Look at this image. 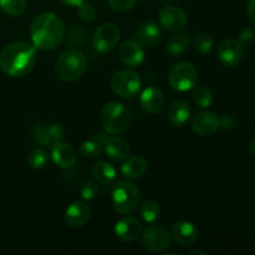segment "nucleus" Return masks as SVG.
I'll use <instances>...</instances> for the list:
<instances>
[{
	"label": "nucleus",
	"mask_w": 255,
	"mask_h": 255,
	"mask_svg": "<svg viewBox=\"0 0 255 255\" xmlns=\"http://www.w3.org/2000/svg\"><path fill=\"white\" fill-rule=\"evenodd\" d=\"M134 37L142 46H154L162 37V31L153 22H143L134 32Z\"/></svg>",
	"instance_id": "nucleus-21"
},
{
	"label": "nucleus",
	"mask_w": 255,
	"mask_h": 255,
	"mask_svg": "<svg viewBox=\"0 0 255 255\" xmlns=\"http://www.w3.org/2000/svg\"><path fill=\"white\" fill-rule=\"evenodd\" d=\"M91 208L84 202H75L65 211V222L72 228L84 227L91 218Z\"/></svg>",
	"instance_id": "nucleus-17"
},
{
	"label": "nucleus",
	"mask_w": 255,
	"mask_h": 255,
	"mask_svg": "<svg viewBox=\"0 0 255 255\" xmlns=\"http://www.w3.org/2000/svg\"><path fill=\"white\" fill-rule=\"evenodd\" d=\"M193 254H202V255H206L207 253H206V252H203V251H192V252H189V255H193Z\"/></svg>",
	"instance_id": "nucleus-41"
},
{
	"label": "nucleus",
	"mask_w": 255,
	"mask_h": 255,
	"mask_svg": "<svg viewBox=\"0 0 255 255\" xmlns=\"http://www.w3.org/2000/svg\"><path fill=\"white\" fill-rule=\"evenodd\" d=\"M251 149L255 153V137L252 139V142H251Z\"/></svg>",
	"instance_id": "nucleus-42"
},
{
	"label": "nucleus",
	"mask_w": 255,
	"mask_h": 255,
	"mask_svg": "<svg viewBox=\"0 0 255 255\" xmlns=\"http://www.w3.org/2000/svg\"><path fill=\"white\" fill-rule=\"evenodd\" d=\"M192 115V110L189 105L183 100H177L169 106L168 120L173 126L183 127L189 121Z\"/></svg>",
	"instance_id": "nucleus-22"
},
{
	"label": "nucleus",
	"mask_w": 255,
	"mask_h": 255,
	"mask_svg": "<svg viewBox=\"0 0 255 255\" xmlns=\"http://www.w3.org/2000/svg\"><path fill=\"white\" fill-rule=\"evenodd\" d=\"M104 146L107 156L116 162L125 161L129 156L128 142L119 136H112L106 138Z\"/></svg>",
	"instance_id": "nucleus-20"
},
{
	"label": "nucleus",
	"mask_w": 255,
	"mask_h": 255,
	"mask_svg": "<svg viewBox=\"0 0 255 255\" xmlns=\"http://www.w3.org/2000/svg\"><path fill=\"white\" fill-rule=\"evenodd\" d=\"M80 194H81L82 199H85V201H91L99 194V187L94 182H86V183L82 184L81 189H80Z\"/></svg>",
	"instance_id": "nucleus-33"
},
{
	"label": "nucleus",
	"mask_w": 255,
	"mask_h": 255,
	"mask_svg": "<svg viewBox=\"0 0 255 255\" xmlns=\"http://www.w3.org/2000/svg\"><path fill=\"white\" fill-rule=\"evenodd\" d=\"M234 125H236V121L231 116H226L221 120V127L223 129H226V131L234 128Z\"/></svg>",
	"instance_id": "nucleus-38"
},
{
	"label": "nucleus",
	"mask_w": 255,
	"mask_h": 255,
	"mask_svg": "<svg viewBox=\"0 0 255 255\" xmlns=\"http://www.w3.org/2000/svg\"><path fill=\"white\" fill-rule=\"evenodd\" d=\"M243 44L237 39H226L218 49V59L226 67H234L243 59Z\"/></svg>",
	"instance_id": "nucleus-11"
},
{
	"label": "nucleus",
	"mask_w": 255,
	"mask_h": 255,
	"mask_svg": "<svg viewBox=\"0 0 255 255\" xmlns=\"http://www.w3.org/2000/svg\"><path fill=\"white\" fill-rule=\"evenodd\" d=\"M247 15L252 21L255 22V0H249L247 4Z\"/></svg>",
	"instance_id": "nucleus-39"
},
{
	"label": "nucleus",
	"mask_w": 255,
	"mask_h": 255,
	"mask_svg": "<svg viewBox=\"0 0 255 255\" xmlns=\"http://www.w3.org/2000/svg\"><path fill=\"white\" fill-rule=\"evenodd\" d=\"M25 41H14L4 47L0 54V69L10 77H21L29 74L36 64V51Z\"/></svg>",
	"instance_id": "nucleus-2"
},
{
	"label": "nucleus",
	"mask_w": 255,
	"mask_h": 255,
	"mask_svg": "<svg viewBox=\"0 0 255 255\" xmlns=\"http://www.w3.org/2000/svg\"><path fill=\"white\" fill-rule=\"evenodd\" d=\"M92 176L95 177V179L99 183L104 184V186H109V184L114 183L115 179H116L117 171L111 163L100 161L96 162L92 167Z\"/></svg>",
	"instance_id": "nucleus-23"
},
{
	"label": "nucleus",
	"mask_w": 255,
	"mask_h": 255,
	"mask_svg": "<svg viewBox=\"0 0 255 255\" xmlns=\"http://www.w3.org/2000/svg\"><path fill=\"white\" fill-rule=\"evenodd\" d=\"M62 4L65 5H69V6H77L79 7L80 5L84 4L85 0H60Z\"/></svg>",
	"instance_id": "nucleus-40"
},
{
	"label": "nucleus",
	"mask_w": 255,
	"mask_h": 255,
	"mask_svg": "<svg viewBox=\"0 0 255 255\" xmlns=\"http://www.w3.org/2000/svg\"><path fill=\"white\" fill-rule=\"evenodd\" d=\"M219 128H221V119L213 112H199L192 120V129L198 136L209 137L216 133Z\"/></svg>",
	"instance_id": "nucleus-12"
},
{
	"label": "nucleus",
	"mask_w": 255,
	"mask_h": 255,
	"mask_svg": "<svg viewBox=\"0 0 255 255\" xmlns=\"http://www.w3.org/2000/svg\"><path fill=\"white\" fill-rule=\"evenodd\" d=\"M86 36H87V31L84 29V27L75 26L70 30L69 36H67L66 39V44L74 45V46H76V45H81L84 44L85 40H86Z\"/></svg>",
	"instance_id": "nucleus-32"
},
{
	"label": "nucleus",
	"mask_w": 255,
	"mask_h": 255,
	"mask_svg": "<svg viewBox=\"0 0 255 255\" xmlns=\"http://www.w3.org/2000/svg\"><path fill=\"white\" fill-rule=\"evenodd\" d=\"M107 2L115 11H127L136 5L137 0H107Z\"/></svg>",
	"instance_id": "nucleus-34"
},
{
	"label": "nucleus",
	"mask_w": 255,
	"mask_h": 255,
	"mask_svg": "<svg viewBox=\"0 0 255 255\" xmlns=\"http://www.w3.org/2000/svg\"><path fill=\"white\" fill-rule=\"evenodd\" d=\"M119 57L127 66H139L144 60L143 46L137 40H126L119 47Z\"/></svg>",
	"instance_id": "nucleus-14"
},
{
	"label": "nucleus",
	"mask_w": 255,
	"mask_h": 255,
	"mask_svg": "<svg viewBox=\"0 0 255 255\" xmlns=\"http://www.w3.org/2000/svg\"><path fill=\"white\" fill-rule=\"evenodd\" d=\"M148 168V162L142 156L127 157L121 164L122 176L127 179H138L143 176Z\"/></svg>",
	"instance_id": "nucleus-19"
},
{
	"label": "nucleus",
	"mask_w": 255,
	"mask_h": 255,
	"mask_svg": "<svg viewBox=\"0 0 255 255\" xmlns=\"http://www.w3.org/2000/svg\"><path fill=\"white\" fill-rule=\"evenodd\" d=\"M139 104L147 114H158L166 104V96L159 87H147L139 97Z\"/></svg>",
	"instance_id": "nucleus-16"
},
{
	"label": "nucleus",
	"mask_w": 255,
	"mask_h": 255,
	"mask_svg": "<svg viewBox=\"0 0 255 255\" xmlns=\"http://www.w3.org/2000/svg\"><path fill=\"white\" fill-rule=\"evenodd\" d=\"M198 72L191 62H179L174 65L168 75L169 86L179 92H186L193 89L197 85Z\"/></svg>",
	"instance_id": "nucleus-6"
},
{
	"label": "nucleus",
	"mask_w": 255,
	"mask_h": 255,
	"mask_svg": "<svg viewBox=\"0 0 255 255\" xmlns=\"http://www.w3.org/2000/svg\"><path fill=\"white\" fill-rule=\"evenodd\" d=\"M79 16L82 21L91 22L96 17V10L90 4H81L79 6Z\"/></svg>",
	"instance_id": "nucleus-35"
},
{
	"label": "nucleus",
	"mask_w": 255,
	"mask_h": 255,
	"mask_svg": "<svg viewBox=\"0 0 255 255\" xmlns=\"http://www.w3.org/2000/svg\"><path fill=\"white\" fill-rule=\"evenodd\" d=\"M31 137L34 142H36L40 146H51L52 144L49 133V125L44 124V122L35 125L31 131Z\"/></svg>",
	"instance_id": "nucleus-29"
},
{
	"label": "nucleus",
	"mask_w": 255,
	"mask_h": 255,
	"mask_svg": "<svg viewBox=\"0 0 255 255\" xmlns=\"http://www.w3.org/2000/svg\"><path fill=\"white\" fill-rule=\"evenodd\" d=\"M142 224L133 217H125L115 224V234L124 243L134 242L142 234Z\"/></svg>",
	"instance_id": "nucleus-13"
},
{
	"label": "nucleus",
	"mask_w": 255,
	"mask_h": 255,
	"mask_svg": "<svg viewBox=\"0 0 255 255\" xmlns=\"http://www.w3.org/2000/svg\"><path fill=\"white\" fill-rule=\"evenodd\" d=\"M51 158L61 168H71L76 163L77 154L71 144L61 141L51 144Z\"/></svg>",
	"instance_id": "nucleus-18"
},
{
	"label": "nucleus",
	"mask_w": 255,
	"mask_h": 255,
	"mask_svg": "<svg viewBox=\"0 0 255 255\" xmlns=\"http://www.w3.org/2000/svg\"><path fill=\"white\" fill-rule=\"evenodd\" d=\"M26 0H0V10L9 16H19L25 11Z\"/></svg>",
	"instance_id": "nucleus-28"
},
{
	"label": "nucleus",
	"mask_w": 255,
	"mask_h": 255,
	"mask_svg": "<svg viewBox=\"0 0 255 255\" xmlns=\"http://www.w3.org/2000/svg\"><path fill=\"white\" fill-rule=\"evenodd\" d=\"M193 101L202 109H208L213 104V94L208 87L204 86H194L193 89Z\"/></svg>",
	"instance_id": "nucleus-26"
},
{
	"label": "nucleus",
	"mask_w": 255,
	"mask_h": 255,
	"mask_svg": "<svg viewBox=\"0 0 255 255\" xmlns=\"http://www.w3.org/2000/svg\"><path fill=\"white\" fill-rule=\"evenodd\" d=\"M213 37L208 32H199L193 39V47L196 51L206 54L209 52L213 47Z\"/></svg>",
	"instance_id": "nucleus-31"
},
{
	"label": "nucleus",
	"mask_w": 255,
	"mask_h": 255,
	"mask_svg": "<svg viewBox=\"0 0 255 255\" xmlns=\"http://www.w3.org/2000/svg\"><path fill=\"white\" fill-rule=\"evenodd\" d=\"M121 37V31L119 26L112 22H105L100 25L92 36V45L100 52H111L116 49Z\"/></svg>",
	"instance_id": "nucleus-8"
},
{
	"label": "nucleus",
	"mask_w": 255,
	"mask_h": 255,
	"mask_svg": "<svg viewBox=\"0 0 255 255\" xmlns=\"http://www.w3.org/2000/svg\"><path fill=\"white\" fill-rule=\"evenodd\" d=\"M159 213H161L159 204L154 201H146L139 207V216L147 223H153L154 221H157Z\"/></svg>",
	"instance_id": "nucleus-27"
},
{
	"label": "nucleus",
	"mask_w": 255,
	"mask_h": 255,
	"mask_svg": "<svg viewBox=\"0 0 255 255\" xmlns=\"http://www.w3.org/2000/svg\"><path fill=\"white\" fill-rule=\"evenodd\" d=\"M171 237L179 246L188 247L196 243L198 239V229L191 222H176L171 228Z\"/></svg>",
	"instance_id": "nucleus-15"
},
{
	"label": "nucleus",
	"mask_w": 255,
	"mask_h": 255,
	"mask_svg": "<svg viewBox=\"0 0 255 255\" xmlns=\"http://www.w3.org/2000/svg\"><path fill=\"white\" fill-rule=\"evenodd\" d=\"M132 122L131 112L125 105L117 101H110L102 107L101 124L110 134H121L129 128Z\"/></svg>",
	"instance_id": "nucleus-4"
},
{
	"label": "nucleus",
	"mask_w": 255,
	"mask_h": 255,
	"mask_svg": "<svg viewBox=\"0 0 255 255\" xmlns=\"http://www.w3.org/2000/svg\"><path fill=\"white\" fill-rule=\"evenodd\" d=\"M159 22L168 31H179L186 27L188 17L181 7L166 5L159 11Z\"/></svg>",
	"instance_id": "nucleus-10"
},
{
	"label": "nucleus",
	"mask_w": 255,
	"mask_h": 255,
	"mask_svg": "<svg viewBox=\"0 0 255 255\" xmlns=\"http://www.w3.org/2000/svg\"><path fill=\"white\" fill-rule=\"evenodd\" d=\"M239 36H241L239 37V41L242 44H251V42H253L255 40V31L253 29H251V27H247V29H244L241 32Z\"/></svg>",
	"instance_id": "nucleus-37"
},
{
	"label": "nucleus",
	"mask_w": 255,
	"mask_h": 255,
	"mask_svg": "<svg viewBox=\"0 0 255 255\" xmlns=\"http://www.w3.org/2000/svg\"><path fill=\"white\" fill-rule=\"evenodd\" d=\"M65 37V24L54 12H41L30 25V39L37 50H54Z\"/></svg>",
	"instance_id": "nucleus-1"
},
{
	"label": "nucleus",
	"mask_w": 255,
	"mask_h": 255,
	"mask_svg": "<svg viewBox=\"0 0 255 255\" xmlns=\"http://www.w3.org/2000/svg\"><path fill=\"white\" fill-rule=\"evenodd\" d=\"M142 232L143 246L153 253H161L171 246V234L162 224H151Z\"/></svg>",
	"instance_id": "nucleus-9"
},
{
	"label": "nucleus",
	"mask_w": 255,
	"mask_h": 255,
	"mask_svg": "<svg viewBox=\"0 0 255 255\" xmlns=\"http://www.w3.org/2000/svg\"><path fill=\"white\" fill-rule=\"evenodd\" d=\"M49 133L52 143H55V142H61L65 137V129L59 124L49 125Z\"/></svg>",
	"instance_id": "nucleus-36"
},
{
	"label": "nucleus",
	"mask_w": 255,
	"mask_h": 255,
	"mask_svg": "<svg viewBox=\"0 0 255 255\" xmlns=\"http://www.w3.org/2000/svg\"><path fill=\"white\" fill-rule=\"evenodd\" d=\"M87 69V59L77 47H70L60 54L55 62V75L65 82H74L85 74Z\"/></svg>",
	"instance_id": "nucleus-3"
},
{
	"label": "nucleus",
	"mask_w": 255,
	"mask_h": 255,
	"mask_svg": "<svg viewBox=\"0 0 255 255\" xmlns=\"http://www.w3.org/2000/svg\"><path fill=\"white\" fill-rule=\"evenodd\" d=\"M189 45L191 39L188 34H177L167 41L166 50L171 56H179L189 49Z\"/></svg>",
	"instance_id": "nucleus-24"
},
{
	"label": "nucleus",
	"mask_w": 255,
	"mask_h": 255,
	"mask_svg": "<svg viewBox=\"0 0 255 255\" xmlns=\"http://www.w3.org/2000/svg\"><path fill=\"white\" fill-rule=\"evenodd\" d=\"M27 163L32 169H42L49 163V153L42 148H36L27 157Z\"/></svg>",
	"instance_id": "nucleus-30"
},
{
	"label": "nucleus",
	"mask_w": 255,
	"mask_h": 255,
	"mask_svg": "<svg viewBox=\"0 0 255 255\" xmlns=\"http://www.w3.org/2000/svg\"><path fill=\"white\" fill-rule=\"evenodd\" d=\"M142 86L141 77L132 70H120L111 77V89L117 96L132 99Z\"/></svg>",
	"instance_id": "nucleus-7"
},
{
	"label": "nucleus",
	"mask_w": 255,
	"mask_h": 255,
	"mask_svg": "<svg viewBox=\"0 0 255 255\" xmlns=\"http://www.w3.org/2000/svg\"><path fill=\"white\" fill-rule=\"evenodd\" d=\"M102 134H99V138H91V139H86V141L82 142L80 144V154L85 158H90V159H94L97 158V157L101 156L102 153V146H104L105 141L101 139Z\"/></svg>",
	"instance_id": "nucleus-25"
},
{
	"label": "nucleus",
	"mask_w": 255,
	"mask_h": 255,
	"mask_svg": "<svg viewBox=\"0 0 255 255\" xmlns=\"http://www.w3.org/2000/svg\"><path fill=\"white\" fill-rule=\"evenodd\" d=\"M141 199V191L129 181H119L112 189V204L120 214H131Z\"/></svg>",
	"instance_id": "nucleus-5"
}]
</instances>
